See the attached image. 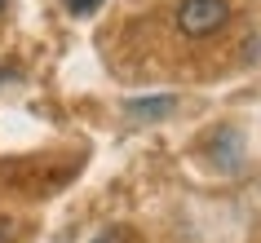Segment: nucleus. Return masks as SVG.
Segmentation results:
<instances>
[{
	"mask_svg": "<svg viewBox=\"0 0 261 243\" xmlns=\"http://www.w3.org/2000/svg\"><path fill=\"white\" fill-rule=\"evenodd\" d=\"M226 22H230V0H181L177 5V27H181V36H191V40L213 36V31H221Z\"/></svg>",
	"mask_w": 261,
	"mask_h": 243,
	"instance_id": "1",
	"label": "nucleus"
},
{
	"mask_svg": "<svg viewBox=\"0 0 261 243\" xmlns=\"http://www.w3.org/2000/svg\"><path fill=\"white\" fill-rule=\"evenodd\" d=\"M177 106V102H173V97H133V102H128V115H138V120H164L168 111Z\"/></svg>",
	"mask_w": 261,
	"mask_h": 243,
	"instance_id": "2",
	"label": "nucleus"
},
{
	"mask_svg": "<svg viewBox=\"0 0 261 243\" xmlns=\"http://www.w3.org/2000/svg\"><path fill=\"white\" fill-rule=\"evenodd\" d=\"M93 243H133V234H128L124 226H111V230H102Z\"/></svg>",
	"mask_w": 261,
	"mask_h": 243,
	"instance_id": "3",
	"label": "nucleus"
},
{
	"mask_svg": "<svg viewBox=\"0 0 261 243\" xmlns=\"http://www.w3.org/2000/svg\"><path fill=\"white\" fill-rule=\"evenodd\" d=\"M67 5H71V14H93L102 0H67Z\"/></svg>",
	"mask_w": 261,
	"mask_h": 243,
	"instance_id": "4",
	"label": "nucleus"
},
{
	"mask_svg": "<svg viewBox=\"0 0 261 243\" xmlns=\"http://www.w3.org/2000/svg\"><path fill=\"white\" fill-rule=\"evenodd\" d=\"M244 49H248V62H261V36H248Z\"/></svg>",
	"mask_w": 261,
	"mask_h": 243,
	"instance_id": "5",
	"label": "nucleus"
},
{
	"mask_svg": "<svg viewBox=\"0 0 261 243\" xmlns=\"http://www.w3.org/2000/svg\"><path fill=\"white\" fill-rule=\"evenodd\" d=\"M0 243H5V221H0Z\"/></svg>",
	"mask_w": 261,
	"mask_h": 243,
	"instance_id": "6",
	"label": "nucleus"
},
{
	"mask_svg": "<svg viewBox=\"0 0 261 243\" xmlns=\"http://www.w3.org/2000/svg\"><path fill=\"white\" fill-rule=\"evenodd\" d=\"M0 9H5V0H0Z\"/></svg>",
	"mask_w": 261,
	"mask_h": 243,
	"instance_id": "7",
	"label": "nucleus"
}]
</instances>
